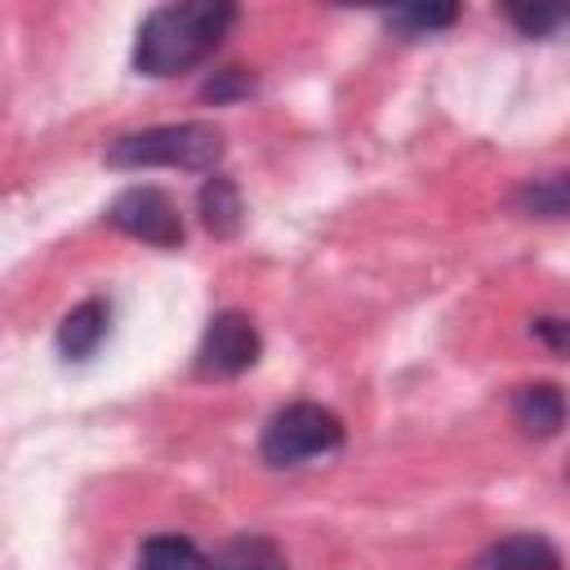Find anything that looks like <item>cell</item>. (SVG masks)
<instances>
[{"label":"cell","mask_w":570,"mask_h":570,"mask_svg":"<svg viewBox=\"0 0 570 570\" xmlns=\"http://www.w3.org/2000/svg\"><path fill=\"white\" fill-rule=\"evenodd\" d=\"M472 570H561V552L539 530H517L485 543L472 557Z\"/></svg>","instance_id":"cell-6"},{"label":"cell","mask_w":570,"mask_h":570,"mask_svg":"<svg viewBox=\"0 0 570 570\" xmlns=\"http://www.w3.org/2000/svg\"><path fill=\"white\" fill-rule=\"evenodd\" d=\"M343 445V419L316 401H289L276 410L258 436V454L267 468H298L307 459H325Z\"/></svg>","instance_id":"cell-3"},{"label":"cell","mask_w":570,"mask_h":570,"mask_svg":"<svg viewBox=\"0 0 570 570\" xmlns=\"http://www.w3.org/2000/svg\"><path fill=\"white\" fill-rule=\"evenodd\" d=\"M383 22L405 36V40H419V36H436L445 27L459 22V4H401V9H387Z\"/></svg>","instance_id":"cell-13"},{"label":"cell","mask_w":570,"mask_h":570,"mask_svg":"<svg viewBox=\"0 0 570 570\" xmlns=\"http://www.w3.org/2000/svg\"><path fill=\"white\" fill-rule=\"evenodd\" d=\"M209 566H214V570H289L285 552H281L276 539H267V534H236V539H227V543L214 552Z\"/></svg>","instance_id":"cell-10"},{"label":"cell","mask_w":570,"mask_h":570,"mask_svg":"<svg viewBox=\"0 0 570 570\" xmlns=\"http://www.w3.org/2000/svg\"><path fill=\"white\" fill-rule=\"evenodd\" d=\"M530 330H534L539 343H548L552 352H566L570 356V321L566 316H539Z\"/></svg>","instance_id":"cell-16"},{"label":"cell","mask_w":570,"mask_h":570,"mask_svg":"<svg viewBox=\"0 0 570 570\" xmlns=\"http://www.w3.org/2000/svg\"><path fill=\"white\" fill-rule=\"evenodd\" d=\"M512 419L525 436H557L570 419V396L557 383H525L512 396Z\"/></svg>","instance_id":"cell-7"},{"label":"cell","mask_w":570,"mask_h":570,"mask_svg":"<svg viewBox=\"0 0 570 570\" xmlns=\"http://www.w3.org/2000/svg\"><path fill=\"white\" fill-rule=\"evenodd\" d=\"M512 205H517L525 218H566V214H570V169L525 183V187L512 196Z\"/></svg>","instance_id":"cell-12"},{"label":"cell","mask_w":570,"mask_h":570,"mask_svg":"<svg viewBox=\"0 0 570 570\" xmlns=\"http://www.w3.org/2000/svg\"><path fill=\"white\" fill-rule=\"evenodd\" d=\"M196 209H200L205 232H209V236H218V240L236 236V232H240V223H245L240 187H236L227 174H209V178L200 183V191H196Z\"/></svg>","instance_id":"cell-9"},{"label":"cell","mask_w":570,"mask_h":570,"mask_svg":"<svg viewBox=\"0 0 570 570\" xmlns=\"http://www.w3.org/2000/svg\"><path fill=\"white\" fill-rule=\"evenodd\" d=\"M236 4L227 0H183V4H160L138 22L134 36V71L151 80L183 76L200 67L232 31Z\"/></svg>","instance_id":"cell-1"},{"label":"cell","mask_w":570,"mask_h":570,"mask_svg":"<svg viewBox=\"0 0 570 570\" xmlns=\"http://www.w3.org/2000/svg\"><path fill=\"white\" fill-rule=\"evenodd\" d=\"M107 330H111V303L107 298H85L58 325V352L67 361H89L98 352V343L107 338Z\"/></svg>","instance_id":"cell-8"},{"label":"cell","mask_w":570,"mask_h":570,"mask_svg":"<svg viewBox=\"0 0 570 570\" xmlns=\"http://www.w3.org/2000/svg\"><path fill=\"white\" fill-rule=\"evenodd\" d=\"M227 142L223 129L209 120H183V125H151V129H134L107 142L102 160L111 169H191V174H214V165L223 160Z\"/></svg>","instance_id":"cell-2"},{"label":"cell","mask_w":570,"mask_h":570,"mask_svg":"<svg viewBox=\"0 0 570 570\" xmlns=\"http://www.w3.org/2000/svg\"><path fill=\"white\" fill-rule=\"evenodd\" d=\"M138 570H214L209 557L183 534H151L138 548Z\"/></svg>","instance_id":"cell-11"},{"label":"cell","mask_w":570,"mask_h":570,"mask_svg":"<svg viewBox=\"0 0 570 570\" xmlns=\"http://www.w3.org/2000/svg\"><path fill=\"white\" fill-rule=\"evenodd\" d=\"M503 18L530 36V40H552L561 31H570V4H552V0H534V4H503Z\"/></svg>","instance_id":"cell-14"},{"label":"cell","mask_w":570,"mask_h":570,"mask_svg":"<svg viewBox=\"0 0 570 570\" xmlns=\"http://www.w3.org/2000/svg\"><path fill=\"white\" fill-rule=\"evenodd\" d=\"M258 352H263V338L245 312H236V307L214 312L200 334V347H196V374L200 379H236L258 365Z\"/></svg>","instance_id":"cell-4"},{"label":"cell","mask_w":570,"mask_h":570,"mask_svg":"<svg viewBox=\"0 0 570 570\" xmlns=\"http://www.w3.org/2000/svg\"><path fill=\"white\" fill-rule=\"evenodd\" d=\"M254 89H258V80H254L245 67H223V71H214V76L205 80L200 98H205V102H240V98H249Z\"/></svg>","instance_id":"cell-15"},{"label":"cell","mask_w":570,"mask_h":570,"mask_svg":"<svg viewBox=\"0 0 570 570\" xmlns=\"http://www.w3.org/2000/svg\"><path fill=\"white\" fill-rule=\"evenodd\" d=\"M107 223L142 245L156 249H178L183 245V214L178 205L160 191V187H125L111 205H107Z\"/></svg>","instance_id":"cell-5"}]
</instances>
